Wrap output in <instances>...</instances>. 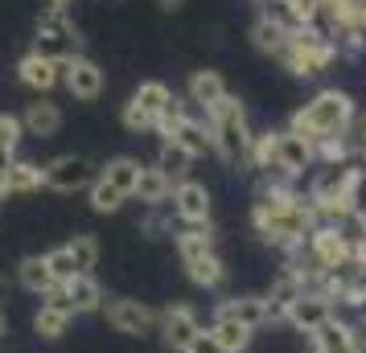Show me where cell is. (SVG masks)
Returning <instances> with one entry per match:
<instances>
[{"label": "cell", "instance_id": "6da1fadb", "mask_svg": "<svg viewBox=\"0 0 366 353\" xmlns=\"http://www.w3.org/2000/svg\"><path fill=\"white\" fill-rule=\"evenodd\" d=\"M313 202L292 181H264L259 198L251 205V230L259 235V242L284 255H297L305 247V238L313 235Z\"/></svg>", "mask_w": 366, "mask_h": 353}, {"label": "cell", "instance_id": "7a4b0ae2", "mask_svg": "<svg viewBox=\"0 0 366 353\" xmlns=\"http://www.w3.org/2000/svg\"><path fill=\"white\" fill-rule=\"evenodd\" d=\"M354 119H358L354 95L342 91V86H321L305 107H297L288 116V132L300 135V140H309V144H317L325 135H350Z\"/></svg>", "mask_w": 366, "mask_h": 353}, {"label": "cell", "instance_id": "3957f363", "mask_svg": "<svg viewBox=\"0 0 366 353\" xmlns=\"http://www.w3.org/2000/svg\"><path fill=\"white\" fill-rule=\"evenodd\" d=\"M206 128H210V140H214V156L227 168L243 165L251 148V123H247V107L239 95H227L222 103H214L206 111Z\"/></svg>", "mask_w": 366, "mask_h": 353}, {"label": "cell", "instance_id": "277c9868", "mask_svg": "<svg viewBox=\"0 0 366 353\" xmlns=\"http://www.w3.org/2000/svg\"><path fill=\"white\" fill-rule=\"evenodd\" d=\"M276 62H280L292 78H317V74H325V70L337 62V46H333V37L325 34L321 25L288 29V41H284V50L276 53Z\"/></svg>", "mask_w": 366, "mask_h": 353}, {"label": "cell", "instance_id": "5b68a950", "mask_svg": "<svg viewBox=\"0 0 366 353\" xmlns=\"http://www.w3.org/2000/svg\"><path fill=\"white\" fill-rule=\"evenodd\" d=\"M34 53L41 58H50V62H66L79 53V29H74V21H70L66 9H41V17H37V37Z\"/></svg>", "mask_w": 366, "mask_h": 353}, {"label": "cell", "instance_id": "8992f818", "mask_svg": "<svg viewBox=\"0 0 366 353\" xmlns=\"http://www.w3.org/2000/svg\"><path fill=\"white\" fill-rule=\"evenodd\" d=\"M169 99H173V91H169L165 83H157V78H149V83H140L128 95V103H124V128L132 135L140 132H152L157 128V119H161V111L169 107Z\"/></svg>", "mask_w": 366, "mask_h": 353}, {"label": "cell", "instance_id": "52a82bcc", "mask_svg": "<svg viewBox=\"0 0 366 353\" xmlns=\"http://www.w3.org/2000/svg\"><path fill=\"white\" fill-rule=\"evenodd\" d=\"M99 177V165L91 156H79V152H62L41 165V181L54 193H79V189H91V181Z\"/></svg>", "mask_w": 366, "mask_h": 353}, {"label": "cell", "instance_id": "ba28073f", "mask_svg": "<svg viewBox=\"0 0 366 353\" xmlns=\"http://www.w3.org/2000/svg\"><path fill=\"white\" fill-rule=\"evenodd\" d=\"M300 259L317 271H346L350 267V238L337 230V226H313V235L305 238L300 247Z\"/></svg>", "mask_w": 366, "mask_h": 353}, {"label": "cell", "instance_id": "9c48e42d", "mask_svg": "<svg viewBox=\"0 0 366 353\" xmlns=\"http://www.w3.org/2000/svg\"><path fill=\"white\" fill-rule=\"evenodd\" d=\"M99 312H103V320L124 337H152L157 333V308H149L144 300H132V296H107Z\"/></svg>", "mask_w": 366, "mask_h": 353}, {"label": "cell", "instance_id": "30bf717a", "mask_svg": "<svg viewBox=\"0 0 366 353\" xmlns=\"http://www.w3.org/2000/svg\"><path fill=\"white\" fill-rule=\"evenodd\" d=\"M202 329H206V324H202L198 308H189V304H182V300L165 304V308L157 312V337L165 341L169 353H185V345H189Z\"/></svg>", "mask_w": 366, "mask_h": 353}, {"label": "cell", "instance_id": "8fae6325", "mask_svg": "<svg viewBox=\"0 0 366 353\" xmlns=\"http://www.w3.org/2000/svg\"><path fill=\"white\" fill-rule=\"evenodd\" d=\"M313 168H317V156L309 140L292 135L288 128L276 132V177H267V181H292L297 185L300 177H309Z\"/></svg>", "mask_w": 366, "mask_h": 353}, {"label": "cell", "instance_id": "7c38bea8", "mask_svg": "<svg viewBox=\"0 0 366 353\" xmlns=\"http://www.w3.org/2000/svg\"><path fill=\"white\" fill-rule=\"evenodd\" d=\"M169 205H173V218L182 222V226H206L210 214H214V193H210V185H202V181H194V177H185V181L173 185Z\"/></svg>", "mask_w": 366, "mask_h": 353}, {"label": "cell", "instance_id": "4fadbf2b", "mask_svg": "<svg viewBox=\"0 0 366 353\" xmlns=\"http://www.w3.org/2000/svg\"><path fill=\"white\" fill-rule=\"evenodd\" d=\"M337 317V308H333L321 292H300L297 300H292V308L284 312V320L280 324H288V329H297V333H305V337H313L321 324H330V320Z\"/></svg>", "mask_w": 366, "mask_h": 353}, {"label": "cell", "instance_id": "5bb4252c", "mask_svg": "<svg viewBox=\"0 0 366 353\" xmlns=\"http://www.w3.org/2000/svg\"><path fill=\"white\" fill-rule=\"evenodd\" d=\"M103 83H107V78H103V66L95 62V58L74 53V58H66V62H62V86H66L74 99H83V103L99 99Z\"/></svg>", "mask_w": 366, "mask_h": 353}, {"label": "cell", "instance_id": "9a60e30c", "mask_svg": "<svg viewBox=\"0 0 366 353\" xmlns=\"http://www.w3.org/2000/svg\"><path fill=\"white\" fill-rule=\"evenodd\" d=\"M300 292H305V280H300V271L292 267V263H284V271L267 284L264 292V304H267V324H280L284 312L292 308V300H297Z\"/></svg>", "mask_w": 366, "mask_h": 353}, {"label": "cell", "instance_id": "2e32d148", "mask_svg": "<svg viewBox=\"0 0 366 353\" xmlns=\"http://www.w3.org/2000/svg\"><path fill=\"white\" fill-rule=\"evenodd\" d=\"M227 95H231V91H227V78H222L218 70H210V66L194 70V74H189V83H185V103H189V107H198L202 116H206L214 103H222Z\"/></svg>", "mask_w": 366, "mask_h": 353}, {"label": "cell", "instance_id": "e0dca14e", "mask_svg": "<svg viewBox=\"0 0 366 353\" xmlns=\"http://www.w3.org/2000/svg\"><path fill=\"white\" fill-rule=\"evenodd\" d=\"M309 345H313V353H366L362 341H358V329L342 317H333L330 324H321L309 337Z\"/></svg>", "mask_w": 366, "mask_h": 353}, {"label": "cell", "instance_id": "ac0fdd59", "mask_svg": "<svg viewBox=\"0 0 366 353\" xmlns=\"http://www.w3.org/2000/svg\"><path fill=\"white\" fill-rule=\"evenodd\" d=\"M21 128H25V135H34V140H54V135L62 132V107L50 103L46 95H37L21 111Z\"/></svg>", "mask_w": 366, "mask_h": 353}, {"label": "cell", "instance_id": "d6986e66", "mask_svg": "<svg viewBox=\"0 0 366 353\" xmlns=\"http://www.w3.org/2000/svg\"><path fill=\"white\" fill-rule=\"evenodd\" d=\"M214 317L234 320V324H243L251 333H259V329H267V304H264V296H227L214 308Z\"/></svg>", "mask_w": 366, "mask_h": 353}, {"label": "cell", "instance_id": "ffe728a7", "mask_svg": "<svg viewBox=\"0 0 366 353\" xmlns=\"http://www.w3.org/2000/svg\"><path fill=\"white\" fill-rule=\"evenodd\" d=\"M17 78L21 86H29V91H37V95H46V91H54V86L62 83V62H50V58H41V53H25L17 62Z\"/></svg>", "mask_w": 366, "mask_h": 353}, {"label": "cell", "instance_id": "44dd1931", "mask_svg": "<svg viewBox=\"0 0 366 353\" xmlns=\"http://www.w3.org/2000/svg\"><path fill=\"white\" fill-rule=\"evenodd\" d=\"M284 41H288V25L276 9H259V17L251 21V46L267 58H276L284 50Z\"/></svg>", "mask_w": 366, "mask_h": 353}, {"label": "cell", "instance_id": "7402d4cb", "mask_svg": "<svg viewBox=\"0 0 366 353\" xmlns=\"http://www.w3.org/2000/svg\"><path fill=\"white\" fill-rule=\"evenodd\" d=\"M62 300H66V308L74 312V317H91V312L103 308L107 292H103V284L95 280V275H79V280L62 284Z\"/></svg>", "mask_w": 366, "mask_h": 353}, {"label": "cell", "instance_id": "603a6c76", "mask_svg": "<svg viewBox=\"0 0 366 353\" xmlns=\"http://www.w3.org/2000/svg\"><path fill=\"white\" fill-rule=\"evenodd\" d=\"M169 144H177L189 160L214 156V140H210V128H206V116H202V111H198V116H189V119H182Z\"/></svg>", "mask_w": 366, "mask_h": 353}, {"label": "cell", "instance_id": "cb8c5ba5", "mask_svg": "<svg viewBox=\"0 0 366 353\" xmlns=\"http://www.w3.org/2000/svg\"><path fill=\"white\" fill-rule=\"evenodd\" d=\"M37 189H46V181H41V165L17 156L13 168L4 173V181H0V198H29V193H37Z\"/></svg>", "mask_w": 366, "mask_h": 353}, {"label": "cell", "instance_id": "d4e9b609", "mask_svg": "<svg viewBox=\"0 0 366 353\" xmlns=\"http://www.w3.org/2000/svg\"><path fill=\"white\" fill-rule=\"evenodd\" d=\"M169 193H173V181L157 165H144L140 168V181L132 189V202H140V210H161L169 205Z\"/></svg>", "mask_w": 366, "mask_h": 353}, {"label": "cell", "instance_id": "484cf974", "mask_svg": "<svg viewBox=\"0 0 366 353\" xmlns=\"http://www.w3.org/2000/svg\"><path fill=\"white\" fill-rule=\"evenodd\" d=\"M173 247H177V259L189 263V259H202V255H214L218 235H214L210 222H206V226H182V230L173 235Z\"/></svg>", "mask_w": 366, "mask_h": 353}, {"label": "cell", "instance_id": "4316f807", "mask_svg": "<svg viewBox=\"0 0 366 353\" xmlns=\"http://www.w3.org/2000/svg\"><path fill=\"white\" fill-rule=\"evenodd\" d=\"M70 324H74V312L70 308H58V304H37L34 312V333L41 337V341H62V337L70 333Z\"/></svg>", "mask_w": 366, "mask_h": 353}, {"label": "cell", "instance_id": "83f0119b", "mask_svg": "<svg viewBox=\"0 0 366 353\" xmlns=\"http://www.w3.org/2000/svg\"><path fill=\"white\" fill-rule=\"evenodd\" d=\"M185 275H189V284H198L202 292H218V287L227 284V263H222V255H202V259H189L182 263Z\"/></svg>", "mask_w": 366, "mask_h": 353}, {"label": "cell", "instance_id": "f1b7e54d", "mask_svg": "<svg viewBox=\"0 0 366 353\" xmlns=\"http://www.w3.org/2000/svg\"><path fill=\"white\" fill-rule=\"evenodd\" d=\"M140 168H144V165H140L136 156H112V160L99 168V177L132 202V189H136V181H140Z\"/></svg>", "mask_w": 366, "mask_h": 353}, {"label": "cell", "instance_id": "f546056e", "mask_svg": "<svg viewBox=\"0 0 366 353\" xmlns=\"http://www.w3.org/2000/svg\"><path fill=\"white\" fill-rule=\"evenodd\" d=\"M206 333L218 341V349H222V353H247L251 341H255V333H251V329L234 324V320H222V317L210 320V329H206Z\"/></svg>", "mask_w": 366, "mask_h": 353}, {"label": "cell", "instance_id": "4dcf8cb0", "mask_svg": "<svg viewBox=\"0 0 366 353\" xmlns=\"http://www.w3.org/2000/svg\"><path fill=\"white\" fill-rule=\"evenodd\" d=\"M17 284L29 292V296H46L54 287V275H50V267H46V259L41 255H25L17 263Z\"/></svg>", "mask_w": 366, "mask_h": 353}, {"label": "cell", "instance_id": "1f68e13d", "mask_svg": "<svg viewBox=\"0 0 366 353\" xmlns=\"http://www.w3.org/2000/svg\"><path fill=\"white\" fill-rule=\"evenodd\" d=\"M66 247V255H70V263H74V271L79 275H91V271L99 267V255H103V247H99V238L95 235H74L70 242H62Z\"/></svg>", "mask_w": 366, "mask_h": 353}, {"label": "cell", "instance_id": "d6a6232c", "mask_svg": "<svg viewBox=\"0 0 366 353\" xmlns=\"http://www.w3.org/2000/svg\"><path fill=\"white\" fill-rule=\"evenodd\" d=\"M354 135H325V140H317L313 144V156L317 165H350L354 160Z\"/></svg>", "mask_w": 366, "mask_h": 353}, {"label": "cell", "instance_id": "836d02e7", "mask_svg": "<svg viewBox=\"0 0 366 353\" xmlns=\"http://www.w3.org/2000/svg\"><path fill=\"white\" fill-rule=\"evenodd\" d=\"M337 308H350V312H366V271L350 267L342 275V287H337Z\"/></svg>", "mask_w": 366, "mask_h": 353}, {"label": "cell", "instance_id": "e575fe53", "mask_svg": "<svg viewBox=\"0 0 366 353\" xmlns=\"http://www.w3.org/2000/svg\"><path fill=\"white\" fill-rule=\"evenodd\" d=\"M152 165H157L169 181L177 185V181H185V177H189V165H194V160H189L177 144H161V152H157V160H152Z\"/></svg>", "mask_w": 366, "mask_h": 353}, {"label": "cell", "instance_id": "d590c367", "mask_svg": "<svg viewBox=\"0 0 366 353\" xmlns=\"http://www.w3.org/2000/svg\"><path fill=\"white\" fill-rule=\"evenodd\" d=\"M86 198H91V210H95V214H119V210H124V202H128V198H124L119 189H112L103 177H95V181H91Z\"/></svg>", "mask_w": 366, "mask_h": 353}, {"label": "cell", "instance_id": "8d00e7d4", "mask_svg": "<svg viewBox=\"0 0 366 353\" xmlns=\"http://www.w3.org/2000/svg\"><path fill=\"white\" fill-rule=\"evenodd\" d=\"M21 135H25L21 116H13V111H0V148H21Z\"/></svg>", "mask_w": 366, "mask_h": 353}, {"label": "cell", "instance_id": "74e56055", "mask_svg": "<svg viewBox=\"0 0 366 353\" xmlns=\"http://www.w3.org/2000/svg\"><path fill=\"white\" fill-rule=\"evenodd\" d=\"M161 210H165V205H161ZM161 210H144V218L136 222V226H140V235H149V238H165L169 230H173V226L165 222V214H161Z\"/></svg>", "mask_w": 366, "mask_h": 353}, {"label": "cell", "instance_id": "f35d334b", "mask_svg": "<svg viewBox=\"0 0 366 353\" xmlns=\"http://www.w3.org/2000/svg\"><path fill=\"white\" fill-rule=\"evenodd\" d=\"M185 353H222V349H218V341H214V337H210L206 329H202V333L194 337L189 345H185Z\"/></svg>", "mask_w": 366, "mask_h": 353}, {"label": "cell", "instance_id": "ab89813d", "mask_svg": "<svg viewBox=\"0 0 366 353\" xmlns=\"http://www.w3.org/2000/svg\"><path fill=\"white\" fill-rule=\"evenodd\" d=\"M350 267H354V271H366V235L350 242Z\"/></svg>", "mask_w": 366, "mask_h": 353}, {"label": "cell", "instance_id": "60d3db41", "mask_svg": "<svg viewBox=\"0 0 366 353\" xmlns=\"http://www.w3.org/2000/svg\"><path fill=\"white\" fill-rule=\"evenodd\" d=\"M13 160H17V148H0V181H4V173L13 168Z\"/></svg>", "mask_w": 366, "mask_h": 353}, {"label": "cell", "instance_id": "b9f144b4", "mask_svg": "<svg viewBox=\"0 0 366 353\" xmlns=\"http://www.w3.org/2000/svg\"><path fill=\"white\" fill-rule=\"evenodd\" d=\"M157 9H161V13H182L185 0H157Z\"/></svg>", "mask_w": 366, "mask_h": 353}, {"label": "cell", "instance_id": "7bdbcfd3", "mask_svg": "<svg viewBox=\"0 0 366 353\" xmlns=\"http://www.w3.org/2000/svg\"><path fill=\"white\" fill-rule=\"evenodd\" d=\"M354 148H358V156H362V160H366V123H362V128H358V140H354Z\"/></svg>", "mask_w": 366, "mask_h": 353}, {"label": "cell", "instance_id": "ee69618b", "mask_svg": "<svg viewBox=\"0 0 366 353\" xmlns=\"http://www.w3.org/2000/svg\"><path fill=\"white\" fill-rule=\"evenodd\" d=\"M354 329H358V341H362V349H366V312H358V324Z\"/></svg>", "mask_w": 366, "mask_h": 353}, {"label": "cell", "instance_id": "f6af8a7d", "mask_svg": "<svg viewBox=\"0 0 366 353\" xmlns=\"http://www.w3.org/2000/svg\"><path fill=\"white\" fill-rule=\"evenodd\" d=\"M4 300H9V275L0 271V308H4Z\"/></svg>", "mask_w": 366, "mask_h": 353}, {"label": "cell", "instance_id": "bcb514c9", "mask_svg": "<svg viewBox=\"0 0 366 353\" xmlns=\"http://www.w3.org/2000/svg\"><path fill=\"white\" fill-rule=\"evenodd\" d=\"M70 4L74 0H46V9H66V13H70Z\"/></svg>", "mask_w": 366, "mask_h": 353}, {"label": "cell", "instance_id": "7dc6e473", "mask_svg": "<svg viewBox=\"0 0 366 353\" xmlns=\"http://www.w3.org/2000/svg\"><path fill=\"white\" fill-rule=\"evenodd\" d=\"M9 337V317H4V308H0V341Z\"/></svg>", "mask_w": 366, "mask_h": 353}, {"label": "cell", "instance_id": "c3c4849f", "mask_svg": "<svg viewBox=\"0 0 366 353\" xmlns=\"http://www.w3.org/2000/svg\"><path fill=\"white\" fill-rule=\"evenodd\" d=\"M264 4H272V9H280V4H284V0H264Z\"/></svg>", "mask_w": 366, "mask_h": 353}, {"label": "cell", "instance_id": "681fc988", "mask_svg": "<svg viewBox=\"0 0 366 353\" xmlns=\"http://www.w3.org/2000/svg\"><path fill=\"white\" fill-rule=\"evenodd\" d=\"M255 4H264V0H255Z\"/></svg>", "mask_w": 366, "mask_h": 353}, {"label": "cell", "instance_id": "f907efd6", "mask_svg": "<svg viewBox=\"0 0 366 353\" xmlns=\"http://www.w3.org/2000/svg\"><path fill=\"white\" fill-rule=\"evenodd\" d=\"M0 202H4V198H0Z\"/></svg>", "mask_w": 366, "mask_h": 353}, {"label": "cell", "instance_id": "816d5d0a", "mask_svg": "<svg viewBox=\"0 0 366 353\" xmlns=\"http://www.w3.org/2000/svg\"><path fill=\"white\" fill-rule=\"evenodd\" d=\"M165 353H169V349H165Z\"/></svg>", "mask_w": 366, "mask_h": 353}]
</instances>
